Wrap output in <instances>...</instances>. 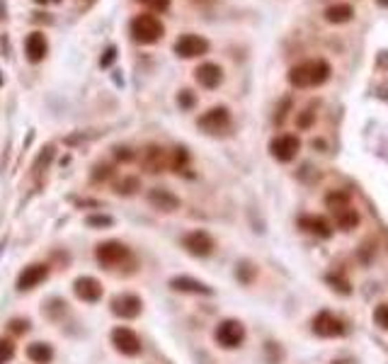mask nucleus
<instances>
[{"label":"nucleus","mask_w":388,"mask_h":364,"mask_svg":"<svg viewBox=\"0 0 388 364\" xmlns=\"http://www.w3.org/2000/svg\"><path fill=\"white\" fill-rule=\"evenodd\" d=\"M325 206L332 211V214H335V211L347 209V206H352V202H349V195H347V192L335 190V192H330V195L325 197Z\"/></svg>","instance_id":"5701e85b"},{"label":"nucleus","mask_w":388,"mask_h":364,"mask_svg":"<svg viewBox=\"0 0 388 364\" xmlns=\"http://www.w3.org/2000/svg\"><path fill=\"white\" fill-rule=\"evenodd\" d=\"M301 228L311 233V236H318V238H330L332 236V224L325 219V216H303Z\"/></svg>","instance_id":"6ab92c4d"},{"label":"nucleus","mask_w":388,"mask_h":364,"mask_svg":"<svg viewBox=\"0 0 388 364\" xmlns=\"http://www.w3.org/2000/svg\"><path fill=\"white\" fill-rule=\"evenodd\" d=\"M255 272H257L255 267L248 265V262H243V265H240L238 270H235V277H238L243 284H250V282H252V277H255Z\"/></svg>","instance_id":"bb28decb"},{"label":"nucleus","mask_w":388,"mask_h":364,"mask_svg":"<svg viewBox=\"0 0 388 364\" xmlns=\"http://www.w3.org/2000/svg\"><path fill=\"white\" fill-rule=\"evenodd\" d=\"M299 151H301V141L294 133H281V136H274L270 141L272 158L279 160V163H291L299 156Z\"/></svg>","instance_id":"423d86ee"},{"label":"nucleus","mask_w":388,"mask_h":364,"mask_svg":"<svg viewBox=\"0 0 388 364\" xmlns=\"http://www.w3.org/2000/svg\"><path fill=\"white\" fill-rule=\"evenodd\" d=\"M52 156H54V149H52V146H46V149L41 151V158H36V163H34V170H36V173H44V168L49 165Z\"/></svg>","instance_id":"cd10ccee"},{"label":"nucleus","mask_w":388,"mask_h":364,"mask_svg":"<svg viewBox=\"0 0 388 364\" xmlns=\"http://www.w3.org/2000/svg\"><path fill=\"white\" fill-rule=\"evenodd\" d=\"M10 330H12V333H17V335H25L27 330H30V321H27V318H12Z\"/></svg>","instance_id":"c756f323"},{"label":"nucleus","mask_w":388,"mask_h":364,"mask_svg":"<svg viewBox=\"0 0 388 364\" xmlns=\"http://www.w3.org/2000/svg\"><path fill=\"white\" fill-rule=\"evenodd\" d=\"M112 313L117 318H136L138 313H141V308H143V301L141 299L136 297V294H117V297L112 299Z\"/></svg>","instance_id":"9b49d317"},{"label":"nucleus","mask_w":388,"mask_h":364,"mask_svg":"<svg viewBox=\"0 0 388 364\" xmlns=\"http://www.w3.org/2000/svg\"><path fill=\"white\" fill-rule=\"evenodd\" d=\"M141 165L146 173H160L168 165V156H165V151L160 146H149V149L143 151Z\"/></svg>","instance_id":"f3484780"},{"label":"nucleus","mask_w":388,"mask_h":364,"mask_svg":"<svg viewBox=\"0 0 388 364\" xmlns=\"http://www.w3.org/2000/svg\"><path fill=\"white\" fill-rule=\"evenodd\" d=\"M149 3L155 10H168V6H170V0H149Z\"/></svg>","instance_id":"72a5a7b5"},{"label":"nucleus","mask_w":388,"mask_h":364,"mask_svg":"<svg viewBox=\"0 0 388 364\" xmlns=\"http://www.w3.org/2000/svg\"><path fill=\"white\" fill-rule=\"evenodd\" d=\"M143 3H149V0H143Z\"/></svg>","instance_id":"e433bc0d"},{"label":"nucleus","mask_w":388,"mask_h":364,"mask_svg":"<svg viewBox=\"0 0 388 364\" xmlns=\"http://www.w3.org/2000/svg\"><path fill=\"white\" fill-rule=\"evenodd\" d=\"M197 127L204 133H211V136L224 133L230 127V112L226 107H211L209 112H204L197 119Z\"/></svg>","instance_id":"0eeeda50"},{"label":"nucleus","mask_w":388,"mask_h":364,"mask_svg":"<svg viewBox=\"0 0 388 364\" xmlns=\"http://www.w3.org/2000/svg\"><path fill=\"white\" fill-rule=\"evenodd\" d=\"M354 15L352 6H347V3H335V6H330L325 10V20L332 22V25H343V22H349Z\"/></svg>","instance_id":"4be33fe9"},{"label":"nucleus","mask_w":388,"mask_h":364,"mask_svg":"<svg viewBox=\"0 0 388 364\" xmlns=\"http://www.w3.org/2000/svg\"><path fill=\"white\" fill-rule=\"evenodd\" d=\"M85 224L87 226H103V228H107V226H112V219H109V216H87Z\"/></svg>","instance_id":"7c9ffc66"},{"label":"nucleus","mask_w":388,"mask_h":364,"mask_svg":"<svg viewBox=\"0 0 388 364\" xmlns=\"http://www.w3.org/2000/svg\"><path fill=\"white\" fill-rule=\"evenodd\" d=\"M15 357V343L10 338H0V364H8Z\"/></svg>","instance_id":"393cba45"},{"label":"nucleus","mask_w":388,"mask_h":364,"mask_svg":"<svg viewBox=\"0 0 388 364\" xmlns=\"http://www.w3.org/2000/svg\"><path fill=\"white\" fill-rule=\"evenodd\" d=\"M182 248L194 257H209L211 253H214L216 243H214V238H211L209 233L197 228V231H189L187 236L182 238Z\"/></svg>","instance_id":"6e6552de"},{"label":"nucleus","mask_w":388,"mask_h":364,"mask_svg":"<svg viewBox=\"0 0 388 364\" xmlns=\"http://www.w3.org/2000/svg\"><path fill=\"white\" fill-rule=\"evenodd\" d=\"M149 204L158 211H165V214L180 209V200L170 190H165V187H153V190L149 192Z\"/></svg>","instance_id":"dca6fc26"},{"label":"nucleus","mask_w":388,"mask_h":364,"mask_svg":"<svg viewBox=\"0 0 388 364\" xmlns=\"http://www.w3.org/2000/svg\"><path fill=\"white\" fill-rule=\"evenodd\" d=\"M214 340H216V345H221L224 350H235L246 340V328H243V323L235 321V318H226V321H221V323L216 325Z\"/></svg>","instance_id":"20e7f679"},{"label":"nucleus","mask_w":388,"mask_h":364,"mask_svg":"<svg viewBox=\"0 0 388 364\" xmlns=\"http://www.w3.org/2000/svg\"><path fill=\"white\" fill-rule=\"evenodd\" d=\"M184 163H187V153H184V149H177V153H175V158H173V168L180 173V170L184 168Z\"/></svg>","instance_id":"2f4dec72"},{"label":"nucleus","mask_w":388,"mask_h":364,"mask_svg":"<svg viewBox=\"0 0 388 364\" xmlns=\"http://www.w3.org/2000/svg\"><path fill=\"white\" fill-rule=\"evenodd\" d=\"M117 158L119 160H131L133 153H129V149H117Z\"/></svg>","instance_id":"f704fd0d"},{"label":"nucleus","mask_w":388,"mask_h":364,"mask_svg":"<svg viewBox=\"0 0 388 364\" xmlns=\"http://www.w3.org/2000/svg\"><path fill=\"white\" fill-rule=\"evenodd\" d=\"M95 260L100 262L105 270H122L124 265H131L133 257H131V250H129L122 241H105L95 248Z\"/></svg>","instance_id":"f03ea898"},{"label":"nucleus","mask_w":388,"mask_h":364,"mask_svg":"<svg viewBox=\"0 0 388 364\" xmlns=\"http://www.w3.org/2000/svg\"><path fill=\"white\" fill-rule=\"evenodd\" d=\"M327 282H330L332 289H337L340 294H349V292H352V289H349V282H347V279H343V277H335V275H330V277H327Z\"/></svg>","instance_id":"c85d7f7f"},{"label":"nucleus","mask_w":388,"mask_h":364,"mask_svg":"<svg viewBox=\"0 0 388 364\" xmlns=\"http://www.w3.org/2000/svg\"><path fill=\"white\" fill-rule=\"evenodd\" d=\"M330 78V63L323 61V58H311V61H303L299 66H294L289 71V83L294 87H318Z\"/></svg>","instance_id":"f257e3e1"},{"label":"nucleus","mask_w":388,"mask_h":364,"mask_svg":"<svg viewBox=\"0 0 388 364\" xmlns=\"http://www.w3.org/2000/svg\"><path fill=\"white\" fill-rule=\"evenodd\" d=\"M138 187H141V182H138L136 178H124L114 185V192H117V195H133Z\"/></svg>","instance_id":"b1692460"},{"label":"nucleus","mask_w":388,"mask_h":364,"mask_svg":"<svg viewBox=\"0 0 388 364\" xmlns=\"http://www.w3.org/2000/svg\"><path fill=\"white\" fill-rule=\"evenodd\" d=\"M332 216H335L337 228H340V231H345V233L354 231V228L359 226V214H357V209H354V206H347V209L335 211Z\"/></svg>","instance_id":"aec40b11"},{"label":"nucleus","mask_w":388,"mask_h":364,"mask_svg":"<svg viewBox=\"0 0 388 364\" xmlns=\"http://www.w3.org/2000/svg\"><path fill=\"white\" fill-rule=\"evenodd\" d=\"M163 32H165L163 22L155 15H149V12L146 15H136L131 20V36L138 44H155L163 36Z\"/></svg>","instance_id":"7ed1b4c3"},{"label":"nucleus","mask_w":388,"mask_h":364,"mask_svg":"<svg viewBox=\"0 0 388 364\" xmlns=\"http://www.w3.org/2000/svg\"><path fill=\"white\" fill-rule=\"evenodd\" d=\"M46 52H49V44H46V36L41 32H32L25 39V54L30 63H39L44 61Z\"/></svg>","instance_id":"2eb2a0df"},{"label":"nucleus","mask_w":388,"mask_h":364,"mask_svg":"<svg viewBox=\"0 0 388 364\" xmlns=\"http://www.w3.org/2000/svg\"><path fill=\"white\" fill-rule=\"evenodd\" d=\"M311 330L318 335V338H343L347 333V325L340 316L330 311H321L313 316L311 321Z\"/></svg>","instance_id":"39448f33"},{"label":"nucleus","mask_w":388,"mask_h":364,"mask_svg":"<svg viewBox=\"0 0 388 364\" xmlns=\"http://www.w3.org/2000/svg\"><path fill=\"white\" fill-rule=\"evenodd\" d=\"M27 357L34 364H52L54 350L49 343H32V345H27Z\"/></svg>","instance_id":"412c9836"},{"label":"nucleus","mask_w":388,"mask_h":364,"mask_svg":"<svg viewBox=\"0 0 388 364\" xmlns=\"http://www.w3.org/2000/svg\"><path fill=\"white\" fill-rule=\"evenodd\" d=\"M209 52V41L200 34H182L175 41V54L182 58H197Z\"/></svg>","instance_id":"9d476101"},{"label":"nucleus","mask_w":388,"mask_h":364,"mask_svg":"<svg viewBox=\"0 0 388 364\" xmlns=\"http://www.w3.org/2000/svg\"><path fill=\"white\" fill-rule=\"evenodd\" d=\"M73 294H76L80 301L95 303V301H100V299H103L105 289L95 277H78L76 282H73Z\"/></svg>","instance_id":"ddd939ff"},{"label":"nucleus","mask_w":388,"mask_h":364,"mask_svg":"<svg viewBox=\"0 0 388 364\" xmlns=\"http://www.w3.org/2000/svg\"><path fill=\"white\" fill-rule=\"evenodd\" d=\"M46 277H49V267L46 265H41V262L27 265L25 270L20 272V277H17V289H20V292H32V289L39 287Z\"/></svg>","instance_id":"f8f14e48"},{"label":"nucleus","mask_w":388,"mask_h":364,"mask_svg":"<svg viewBox=\"0 0 388 364\" xmlns=\"http://www.w3.org/2000/svg\"><path fill=\"white\" fill-rule=\"evenodd\" d=\"M194 81L200 83L202 87H206V90H214V87H219L221 81H224V68H221L219 63H202V66L194 71Z\"/></svg>","instance_id":"4468645a"},{"label":"nucleus","mask_w":388,"mask_h":364,"mask_svg":"<svg viewBox=\"0 0 388 364\" xmlns=\"http://www.w3.org/2000/svg\"><path fill=\"white\" fill-rule=\"evenodd\" d=\"M311 122H313V112H311V109L301 112V117L297 119V124H299V127H301V129H308V127H311Z\"/></svg>","instance_id":"473e14b6"},{"label":"nucleus","mask_w":388,"mask_h":364,"mask_svg":"<svg viewBox=\"0 0 388 364\" xmlns=\"http://www.w3.org/2000/svg\"><path fill=\"white\" fill-rule=\"evenodd\" d=\"M170 287L182 294H204V297L214 294V289H211L209 284L200 282V279H192V277H173L170 279Z\"/></svg>","instance_id":"a211bd4d"},{"label":"nucleus","mask_w":388,"mask_h":364,"mask_svg":"<svg viewBox=\"0 0 388 364\" xmlns=\"http://www.w3.org/2000/svg\"><path fill=\"white\" fill-rule=\"evenodd\" d=\"M182 105H184V107H189V105H192V98H189V90H182Z\"/></svg>","instance_id":"c9c22d12"},{"label":"nucleus","mask_w":388,"mask_h":364,"mask_svg":"<svg viewBox=\"0 0 388 364\" xmlns=\"http://www.w3.org/2000/svg\"><path fill=\"white\" fill-rule=\"evenodd\" d=\"M112 345L117 352L127 354V357H136V354H141V338H138L136 333H133L131 328H124V325H119V328L112 330Z\"/></svg>","instance_id":"1a4fd4ad"},{"label":"nucleus","mask_w":388,"mask_h":364,"mask_svg":"<svg viewBox=\"0 0 388 364\" xmlns=\"http://www.w3.org/2000/svg\"><path fill=\"white\" fill-rule=\"evenodd\" d=\"M374 323H376L378 328L388 330V303H378V306L374 308Z\"/></svg>","instance_id":"a878e982"}]
</instances>
